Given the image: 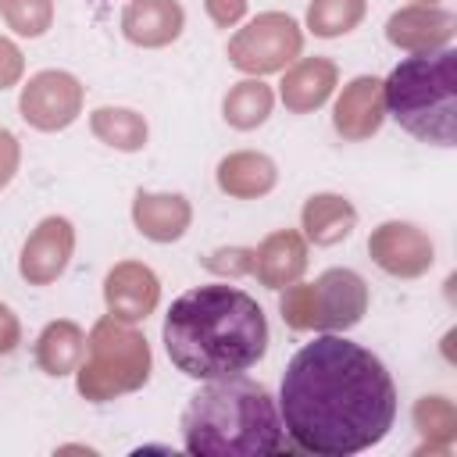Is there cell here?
I'll return each instance as SVG.
<instances>
[{
    "label": "cell",
    "instance_id": "obj_1",
    "mask_svg": "<svg viewBox=\"0 0 457 457\" xmlns=\"http://www.w3.org/2000/svg\"><path fill=\"white\" fill-rule=\"evenodd\" d=\"M278 418L296 450L350 457L389 436L396 386L368 346L321 332L289 357L278 386Z\"/></svg>",
    "mask_w": 457,
    "mask_h": 457
},
{
    "label": "cell",
    "instance_id": "obj_2",
    "mask_svg": "<svg viewBox=\"0 0 457 457\" xmlns=\"http://www.w3.org/2000/svg\"><path fill=\"white\" fill-rule=\"evenodd\" d=\"M161 339L186 378L211 382L250 371L268 353L271 332L264 307L250 293L228 282H211L171 300Z\"/></svg>",
    "mask_w": 457,
    "mask_h": 457
},
{
    "label": "cell",
    "instance_id": "obj_3",
    "mask_svg": "<svg viewBox=\"0 0 457 457\" xmlns=\"http://www.w3.org/2000/svg\"><path fill=\"white\" fill-rule=\"evenodd\" d=\"M182 443L193 457H278L293 450L275 396L243 375L211 378L189 396Z\"/></svg>",
    "mask_w": 457,
    "mask_h": 457
},
{
    "label": "cell",
    "instance_id": "obj_4",
    "mask_svg": "<svg viewBox=\"0 0 457 457\" xmlns=\"http://www.w3.org/2000/svg\"><path fill=\"white\" fill-rule=\"evenodd\" d=\"M386 114L421 143H457V50L439 46L403 57L382 79Z\"/></svg>",
    "mask_w": 457,
    "mask_h": 457
},
{
    "label": "cell",
    "instance_id": "obj_5",
    "mask_svg": "<svg viewBox=\"0 0 457 457\" xmlns=\"http://www.w3.org/2000/svg\"><path fill=\"white\" fill-rule=\"evenodd\" d=\"M154 353L146 336L114 314H104L86 336V357L75 368V389L89 403H107L114 396L136 393L150 382Z\"/></svg>",
    "mask_w": 457,
    "mask_h": 457
},
{
    "label": "cell",
    "instance_id": "obj_6",
    "mask_svg": "<svg viewBox=\"0 0 457 457\" xmlns=\"http://www.w3.org/2000/svg\"><path fill=\"white\" fill-rule=\"evenodd\" d=\"M303 50V29L293 14L286 11H264L257 18H250L243 29H236V36L228 39V64L239 68L243 75H271V71H286Z\"/></svg>",
    "mask_w": 457,
    "mask_h": 457
},
{
    "label": "cell",
    "instance_id": "obj_7",
    "mask_svg": "<svg viewBox=\"0 0 457 457\" xmlns=\"http://www.w3.org/2000/svg\"><path fill=\"white\" fill-rule=\"evenodd\" d=\"M82 100H86V86L71 71L46 68L21 86L18 114L36 132H61L82 114Z\"/></svg>",
    "mask_w": 457,
    "mask_h": 457
},
{
    "label": "cell",
    "instance_id": "obj_8",
    "mask_svg": "<svg viewBox=\"0 0 457 457\" xmlns=\"http://www.w3.org/2000/svg\"><path fill=\"white\" fill-rule=\"evenodd\" d=\"M368 253L393 278H421L436 264V246L414 221H382L371 228Z\"/></svg>",
    "mask_w": 457,
    "mask_h": 457
},
{
    "label": "cell",
    "instance_id": "obj_9",
    "mask_svg": "<svg viewBox=\"0 0 457 457\" xmlns=\"http://www.w3.org/2000/svg\"><path fill=\"white\" fill-rule=\"evenodd\" d=\"M311 289L314 332H346L368 314V282L353 268H325Z\"/></svg>",
    "mask_w": 457,
    "mask_h": 457
},
{
    "label": "cell",
    "instance_id": "obj_10",
    "mask_svg": "<svg viewBox=\"0 0 457 457\" xmlns=\"http://www.w3.org/2000/svg\"><path fill=\"white\" fill-rule=\"evenodd\" d=\"M71 253H75V225L61 214H50L29 232L18 257V275L29 286H50L64 275Z\"/></svg>",
    "mask_w": 457,
    "mask_h": 457
},
{
    "label": "cell",
    "instance_id": "obj_11",
    "mask_svg": "<svg viewBox=\"0 0 457 457\" xmlns=\"http://www.w3.org/2000/svg\"><path fill=\"white\" fill-rule=\"evenodd\" d=\"M104 303L121 321H146L161 303V278L143 261H118L104 275Z\"/></svg>",
    "mask_w": 457,
    "mask_h": 457
},
{
    "label": "cell",
    "instance_id": "obj_12",
    "mask_svg": "<svg viewBox=\"0 0 457 457\" xmlns=\"http://www.w3.org/2000/svg\"><path fill=\"white\" fill-rule=\"evenodd\" d=\"M386 121V100H382V79L375 75H357L343 86L332 107V129L346 143H364L371 139Z\"/></svg>",
    "mask_w": 457,
    "mask_h": 457
},
{
    "label": "cell",
    "instance_id": "obj_13",
    "mask_svg": "<svg viewBox=\"0 0 457 457\" xmlns=\"http://www.w3.org/2000/svg\"><path fill=\"white\" fill-rule=\"evenodd\" d=\"M453 29H457V18L436 4H407L400 11L389 14L386 21V39L396 46V50H407V54H428V50H439V46H450L453 39Z\"/></svg>",
    "mask_w": 457,
    "mask_h": 457
},
{
    "label": "cell",
    "instance_id": "obj_14",
    "mask_svg": "<svg viewBox=\"0 0 457 457\" xmlns=\"http://www.w3.org/2000/svg\"><path fill=\"white\" fill-rule=\"evenodd\" d=\"M186 29V11L179 0H129L121 11V36L132 46L161 50L171 46Z\"/></svg>",
    "mask_w": 457,
    "mask_h": 457
},
{
    "label": "cell",
    "instance_id": "obj_15",
    "mask_svg": "<svg viewBox=\"0 0 457 457\" xmlns=\"http://www.w3.org/2000/svg\"><path fill=\"white\" fill-rule=\"evenodd\" d=\"M336 86H339L336 61H328V57H296L286 68L282 82H278V100L286 104L289 114H311L332 96Z\"/></svg>",
    "mask_w": 457,
    "mask_h": 457
},
{
    "label": "cell",
    "instance_id": "obj_16",
    "mask_svg": "<svg viewBox=\"0 0 457 457\" xmlns=\"http://www.w3.org/2000/svg\"><path fill=\"white\" fill-rule=\"evenodd\" d=\"M307 268V239L296 228H278L264 236L253 246V271L261 286L268 289H286L293 286Z\"/></svg>",
    "mask_w": 457,
    "mask_h": 457
},
{
    "label": "cell",
    "instance_id": "obj_17",
    "mask_svg": "<svg viewBox=\"0 0 457 457\" xmlns=\"http://www.w3.org/2000/svg\"><path fill=\"white\" fill-rule=\"evenodd\" d=\"M193 221V207L182 193H150L139 189L132 196V225L150 243H175L186 236Z\"/></svg>",
    "mask_w": 457,
    "mask_h": 457
},
{
    "label": "cell",
    "instance_id": "obj_18",
    "mask_svg": "<svg viewBox=\"0 0 457 457\" xmlns=\"http://www.w3.org/2000/svg\"><path fill=\"white\" fill-rule=\"evenodd\" d=\"M214 179H218V189L225 196H232V200H257V196L275 189L278 168L261 150H236V154H225L218 161Z\"/></svg>",
    "mask_w": 457,
    "mask_h": 457
},
{
    "label": "cell",
    "instance_id": "obj_19",
    "mask_svg": "<svg viewBox=\"0 0 457 457\" xmlns=\"http://www.w3.org/2000/svg\"><path fill=\"white\" fill-rule=\"evenodd\" d=\"M357 225V207L343 193H311L300 207V228L303 239L314 246H336L343 243Z\"/></svg>",
    "mask_w": 457,
    "mask_h": 457
},
{
    "label": "cell",
    "instance_id": "obj_20",
    "mask_svg": "<svg viewBox=\"0 0 457 457\" xmlns=\"http://www.w3.org/2000/svg\"><path fill=\"white\" fill-rule=\"evenodd\" d=\"M86 357V332L82 325H75L71 318H57L46 321L39 339H36V364L43 375L50 378H64L75 375V368Z\"/></svg>",
    "mask_w": 457,
    "mask_h": 457
},
{
    "label": "cell",
    "instance_id": "obj_21",
    "mask_svg": "<svg viewBox=\"0 0 457 457\" xmlns=\"http://www.w3.org/2000/svg\"><path fill=\"white\" fill-rule=\"evenodd\" d=\"M271 107H275V93L271 86H264L261 79L246 75L239 79L236 86H228L225 100H221V118L239 129V132H250V129H261L268 118H271Z\"/></svg>",
    "mask_w": 457,
    "mask_h": 457
},
{
    "label": "cell",
    "instance_id": "obj_22",
    "mask_svg": "<svg viewBox=\"0 0 457 457\" xmlns=\"http://www.w3.org/2000/svg\"><path fill=\"white\" fill-rule=\"evenodd\" d=\"M89 132L111 146V150H121V154H136L146 146V118L132 107H96L89 114Z\"/></svg>",
    "mask_w": 457,
    "mask_h": 457
},
{
    "label": "cell",
    "instance_id": "obj_23",
    "mask_svg": "<svg viewBox=\"0 0 457 457\" xmlns=\"http://www.w3.org/2000/svg\"><path fill=\"white\" fill-rule=\"evenodd\" d=\"M414 418V428L421 436V446L418 453H446L457 439V411L446 396L432 393V396H421L411 411Z\"/></svg>",
    "mask_w": 457,
    "mask_h": 457
},
{
    "label": "cell",
    "instance_id": "obj_24",
    "mask_svg": "<svg viewBox=\"0 0 457 457\" xmlns=\"http://www.w3.org/2000/svg\"><path fill=\"white\" fill-rule=\"evenodd\" d=\"M368 0H311L307 4V29L318 39H339L364 21Z\"/></svg>",
    "mask_w": 457,
    "mask_h": 457
},
{
    "label": "cell",
    "instance_id": "obj_25",
    "mask_svg": "<svg viewBox=\"0 0 457 457\" xmlns=\"http://www.w3.org/2000/svg\"><path fill=\"white\" fill-rule=\"evenodd\" d=\"M0 18L14 36L39 39L54 25V0H0Z\"/></svg>",
    "mask_w": 457,
    "mask_h": 457
},
{
    "label": "cell",
    "instance_id": "obj_26",
    "mask_svg": "<svg viewBox=\"0 0 457 457\" xmlns=\"http://www.w3.org/2000/svg\"><path fill=\"white\" fill-rule=\"evenodd\" d=\"M278 314L293 332H314V289L311 282H293L278 296Z\"/></svg>",
    "mask_w": 457,
    "mask_h": 457
},
{
    "label": "cell",
    "instance_id": "obj_27",
    "mask_svg": "<svg viewBox=\"0 0 457 457\" xmlns=\"http://www.w3.org/2000/svg\"><path fill=\"white\" fill-rule=\"evenodd\" d=\"M200 264L221 278H239L253 271V246H221V250H211Z\"/></svg>",
    "mask_w": 457,
    "mask_h": 457
},
{
    "label": "cell",
    "instance_id": "obj_28",
    "mask_svg": "<svg viewBox=\"0 0 457 457\" xmlns=\"http://www.w3.org/2000/svg\"><path fill=\"white\" fill-rule=\"evenodd\" d=\"M21 75H25V54L18 50V43H14V39L0 36V89L18 86V82H21Z\"/></svg>",
    "mask_w": 457,
    "mask_h": 457
},
{
    "label": "cell",
    "instance_id": "obj_29",
    "mask_svg": "<svg viewBox=\"0 0 457 457\" xmlns=\"http://www.w3.org/2000/svg\"><path fill=\"white\" fill-rule=\"evenodd\" d=\"M18 164H21V143L11 129H0V189L11 186V179L18 175Z\"/></svg>",
    "mask_w": 457,
    "mask_h": 457
},
{
    "label": "cell",
    "instance_id": "obj_30",
    "mask_svg": "<svg viewBox=\"0 0 457 457\" xmlns=\"http://www.w3.org/2000/svg\"><path fill=\"white\" fill-rule=\"evenodd\" d=\"M246 7H250V0H204V11H207V18H211L218 29L239 25L243 14H246Z\"/></svg>",
    "mask_w": 457,
    "mask_h": 457
},
{
    "label": "cell",
    "instance_id": "obj_31",
    "mask_svg": "<svg viewBox=\"0 0 457 457\" xmlns=\"http://www.w3.org/2000/svg\"><path fill=\"white\" fill-rule=\"evenodd\" d=\"M18 343H21V325L11 314V307L0 300V353H11Z\"/></svg>",
    "mask_w": 457,
    "mask_h": 457
},
{
    "label": "cell",
    "instance_id": "obj_32",
    "mask_svg": "<svg viewBox=\"0 0 457 457\" xmlns=\"http://www.w3.org/2000/svg\"><path fill=\"white\" fill-rule=\"evenodd\" d=\"M107 4H111V0H89V7H93V14H96V18H104Z\"/></svg>",
    "mask_w": 457,
    "mask_h": 457
},
{
    "label": "cell",
    "instance_id": "obj_33",
    "mask_svg": "<svg viewBox=\"0 0 457 457\" xmlns=\"http://www.w3.org/2000/svg\"><path fill=\"white\" fill-rule=\"evenodd\" d=\"M414 4H436V0H414Z\"/></svg>",
    "mask_w": 457,
    "mask_h": 457
}]
</instances>
